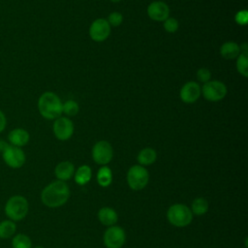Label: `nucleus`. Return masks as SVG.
Instances as JSON below:
<instances>
[{
	"instance_id": "f257e3e1",
	"label": "nucleus",
	"mask_w": 248,
	"mask_h": 248,
	"mask_svg": "<svg viewBox=\"0 0 248 248\" xmlns=\"http://www.w3.org/2000/svg\"><path fill=\"white\" fill-rule=\"evenodd\" d=\"M70 197V189L65 181L55 180L47 184L41 193L42 202L51 208L65 204Z\"/></svg>"
},
{
	"instance_id": "f03ea898",
	"label": "nucleus",
	"mask_w": 248,
	"mask_h": 248,
	"mask_svg": "<svg viewBox=\"0 0 248 248\" xmlns=\"http://www.w3.org/2000/svg\"><path fill=\"white\" fill-rule=\"evenodd\" d=\"M62 105L58 95L51 91L44 92L38 99L39 112L47 120H54L61 116Z\"/></svg>"
},
{
	"instance_id": "7ed1b4c3",
	"label": "nucleus",
	"mask_w": 248,
	"mask_h": 248,
	"mask_svg": "<svg viewBox=\"0 0 248 248\" xmlns=\"http://www.w3.org/2000/svg\"><path fill=\"white\" fill-rule=\"evenodd\" d=\"M29 211V202L27 199L21 195H14L10 197L4 205V212L8 219L17 222L23 220Z\"/></svg>"
},
{
	"instance_id": "20e7f679",
	"label": "nucleus",
	"mask_w": 248,
	"mask_h": 248,
	"mask_svg": "<svg viewBox=\"0 0 248 248\" xmlns=\"http://www.w3.org/2000/svg\"><path fill=\"white\" fill-rule=\"evenodd\" d=\"M168 221L174 227L184 228L193 220L191 209L182 203H175L169 207L167 212Z\"/></svg>"
},
{
	"instance_id": "39448f33",
	"label": "nucleus",
	"mask_w": 248,
	"mask_h": 248,
	"mask_svg": "<svg viewBox=\"0 0 248 248\" xmlns=\"http://www.w3.org/2000/svg\"><path fill=\"white\" fill-rule=\"evenodd\" d=\"M149 180L147 170L140 165L132 166L127 172V183L129 187L135 191L145 188Z\"/></svg>"
},
{
	"instance_id": "423d86ee",
	"label": "nucleus",
	"mask_w": 248,
	"mask_h": 248,
	"mask_svg": "<svg viewBox=\"0 0 248 248\" xmlns=\"http://www.w3.org/2000/svg\"><path fill=\"white\" fill-rule=\"evenodd\" d=\"M1 154L4 163L11 169H19L26 162V155L21 147L8 143Z\"/></svg>"
},
{
	"instance_id": "0eeeda50",
	"label": "nucleus",
	"mask_w": 248,
	"mask_h": 248,
	"mask_svg": "<svg viewBox=\"0 0 248 248\" xmlns=\"http://www.w3.org/2000/svg\"><path fill=\"white\" fill-rule=\"evenodd\" d=\"M201 89L204 99L210 102H218L223 100L228 92L227 86L220 80H209L203 83Z\"/></svg>"
},
{
	"instance_id": "6e6552de",
	"label": "nucleus",
	"mask_w": 248,
	"mask_h": 248,
	"mask_svg": "<svg viewBox=\"0 0 248 248\" xmlns=\"http://www.w3.org/2000/svg\"><path fill=\"white\" fill-rule=\"evenodd\" d=\"M113 157V149L111 144L107 140L97 141L92 148V158L94 162L101 166L108 164Z\"/></svg>"
},
{
	"instance_id": "1a4fd4ad",
	"label": "nucleus",
	"mask_w": 248,
	"mask_h": 248,
	"mask_svg": "<svg viewBox=\"0 0 248 248\" xmlns=\"http://www.w3.org/2000/svg\"><path fill=\"white\" fill-rule=\"evenodd\" d=\"M126 241V233L121 227L110 226L104 233V244L107 248H121Z\"/></svg>"
},
{
	"instance_id": "9d476101",
	"label": "nucleus",
	"mask_w": 248,
	"mask_h": 248,
	"mask_svg": "<svg viewBox=\"0 0 248 248\" xmlns=\"http://www.w3.org/2000/svg\"><path fill=\"white\" fill-rule=\"evenodd\" d=\"M52 131L57 140H67L74 134V124L68 117L59 116L58 118L54 119Z\"/></svg>"
},
{
	"instance_id": "9b49d317",
	"label": "nucleus",
	"mask_w": 248,
	"mask_h": 248,
	"mask_svg": "<svg viewBox=\"0 0 248 248\" xmlns=\"http://www.w3.org/2000/svg\"><path fill=\"white\" fill-rule=\"evenodd\" d=\"M110 35V25L106 18L95 19L89 27V36L94 42H104Z\"/></svg>"
},
{
	"instance_id": "f8f14e48",
	"label": "nucleus",
	"mask_w": 248,
	"mask_h": 248,
	"mask_svg": "<svg viewBox=\"0 0 248 248\" xmlns=\"http://www.w3.org/2000/svg\"><path fill=\"white\" fill-rule=\"evenodd\" d=\"M148 16L158 22H163L170 16V8L163 1H153L147 7Z\"/></svg>"
},
{
	"instance_id": "ddd939ff",
	"label": "nucleus",
	"mask_w": 248,
	"mask_h": 248,
	"mask_svg": "<svg viewBox=\"0 0 248 248\" xmlns=\"http://www.w3.org/2000/svg\"><path fill=\"white\" fill-rule=\"evenodd\" d=\"M201 94L202 89L200 84L195 81H188L181 87L179 97L183 103L193 104L201 97Z\"/></svg>"
},
{
	"instance_id": "4468645a",
	"label": "nucleus",
	"mask_w": 248,
	"mask_h": 248,
	"mask_svg": "<svg viewBox=\"0 0 248 248\" xmlns=\"http://www.w3.org/2000/svg\"><path fill=\"white\" fill-rule=\"evenodd\" d=\"M30 140V135L27 130L23 128H15L11 130L8 134V141L9 144L23 147L25 146Z\"/></svg>"
},
{
	"instance_id": "2eb2a0df",
	"label": "nucleus",
	"mask_w": 248,
	"mask_h": 248,
	"mask_svg": "<svg viewBox=\"0 0 248 248\" xmlns=\"http://www.w3.org/2000/svg\"><path fill=\"white\" fill-rule=\"evenodd\" d=\"M75 173V166L69 161H63L56 165L54 169V174L58 180H69Z\"/></svg>"
},
{
	"instance_id": "dca6fc26",
	"label": "nucleus",
	"mask_w": 248,
	"mask_h": 248,
	"mask_svg": "<svg viewBox=\"0 0 248 248\" xmlns=\"http://www.w3.org/2000/svg\"><path fill=\"white\" fill-rule=\"evenodd\" d=\"M98 219L99 221L107 227L114 226L118 220V215L116 211L108 206H105L99 209L98 211Z\"/></svg>"
},
{
	"instance_id": "f3484780",
	"label": "nucleus",
	"mask_w": 248,
	"mask_h": 248,
	"mask_svg": "<svg viewBox=\"0 0 248 248\" xmlns=\"http://www.w3.org/2000/svg\"><path fill=\"white\" fill-rule=\"evenodd\" d=\"M240 46L232 41L224 43L220 47L221 56L227 60L235 59L240 54Z\"/></svg>"
},
{
	"instance_id": "a211bd4d",
	"label": "nucleus",
	"mask_w": 248,
	"mask_h": 248,
	"mask_svg": "<svg viewBox=\"0 0 248 248\" xmlns=\"http://www.w3.org/2000/svg\"><path fill=\"white\" fill-rule=\"evenodd\" d=\"M156 159L157 153L155 149L151 147H145L141 149L137 156V160L140 166H150L156 161Z\"/></svg>"
},
{
	"instance_id": "6ab92c4d",
	"label": "nucleus",
	"mask_w": 248,
	"mask_h": 248,
	"mask_svg": "<svg viewBox=\"0 0 248 248\" xmlns=\"http://www.w3.org/2000/svg\"><path fill=\"white\" fill-rule=\"evenodd\" d=\"M75 181L78 185H85L87 184L92 177V170L91 168L87 165L80 166L74 173Z\"/></svg>"
},
{
	"instance_id": "aec40b11",
	"label": "nucleus",
	"mask_w": 248,
	"mask_h": 248,
	"mask_svg": "<svg viewBox=\"0 0 248 248\" xmlns=\"http://www.w3.org/2000/svg\"><path fill=\"white\" fill-rule=\"evenodd\" d=\"M16 222L6 219L0 222V238L1 239H9L16 234Z\"/></svg>"
},
{
	"instance_id": "412c9836",
	"label": "nucleus",
	"mask_w": 248,
	"mask_h": 248,
	"mask_svg": "<svg viewBox=\"0 0 248 248\" xmlns=\"http://www.w3.org/2000/svg\"><path fill=\"white\" fill-rule=\"evenodd\" d=\"M97 182L102 187H108L112 182V172L111 170L107 167L103 166L98 170L97 172Z\"/></svg>"
},
{
	"instance_id": "4be33fe9",
	"label": "nucleus",
	"mask_w": 248,
	"mask_h": 248,
	"mask_svg": "<svg viewBox=\"0 0 248 248\" xmlns=\"http://www.w3.org/2000/svg\"><path fill=\"white\" fill-rule=\"evenodd\" d=\"M209 208V203L208 201L202 197L197 198L193 201L192 205H191V211L195 215H203L208 211Z\"/></svg>"
},
{
	"instance_id": "5701e85b",
	"label": "nucleus",
	"mask_w": 248,
	"mask_h": 248,
	"mask_svg": "<svg viewBox=\"0 0 248 248\" xmlns=\"http://www.w3.org/2000/svg\"><path fill=\"white\" fill-rule=\"evenodd\" d=\"M12 248H32V240L27 234L16 233L12 238Z\"/></svg>"
},
{
	"instance_id": "b1692460",
	"label": "nucleus",
	"mask_w": 248,
	"mask_h": 248,
	"mask_svg": "<svg viewBox=\"0 0 248 248\" xmlns=\"http://www.w3.org/2000/svg\"><path fill=\"white\" fill-rule=\"evenodd\" d=\"M236 70L242 77H248V54L246 52H240L236 57Z\"/></svg>"
},
{
	"instance_id": "393cba45",
	"label": "nucleus",
	"mask_w": 248,
	"mask_h": 248,
	"mask_svg": "<svg viewBox=\"0 0 248 248\" xmlns=\"http://www.w3.org/2000/svg\"><path fill=\"white\" fill-rule=\"evenodd\" d=\"M79 110L78 104L74 100H68L62 105V113H65L67 116H75Z\"/></svg>"
},
{
	"instance_id": "a878e982",
	"label": "nucleus",
	"mask_w": 248,
	"mask_h": 248,
	"mask_svg": "<svg viewBox=\"0 0 248 248\" xmlns=\"http://www.w3.org/2000/svg\"><path fill=\"white\" fill-rule=\"evenodd\" d=\"M163 25H164V29L168 32V33H174L178 30V21L171 16H169L166 20L163 21Z\"/></svg>"
},
{
	"instance_id": "bb28decb",
	"label": "nucleus",
	"mask_w": 248,
	"mask_h": 248,
	"mask_svg": "<svg viewBox=\"0 0 248 248\" xmlns=\"http://www.w3.org/2000/svg\"><path fill=\"white\" fill-rule=\"evenodd\" d=\"M108 22L110 26H113V27H117L119 26L122 21H123V16L121 13L119 12H112L108 15Z\"/></svg>"
},
{
	"instance_id": "cd10ccee",
	"label": "nucleus",
	"mask_w": 248,
	"mask_h": 248,
	"mask_svg": "<svg viewBox=\"0 0 248 248\" xmlns=\"http://www.w3.org/2000/svg\"><path fill=\"white\" fill-rule=\"evenodd\" d=\"M197 78L199 81H202L203 83L207 82L211 78V72L206 68H201L197 71Z\"/></svg>"
},
{
	"instance_id": "c85d7f7f",
	"label": "nucleus",
	"mask_w": 248,
	"mask_h": 248,
	"mask_svg": "<svg viewBox=\"0 0 248 248\" xmlns=\"http://www.w3.org/2000/svg\"><path fill=\"white\" fill-rule=\"evenodd\" d=\"M234 20L238 25H246L248 21V12L247 10H240L234 16Z\"/></svg>"
},
{
	"instance_id": "c756f323",
	"label": "nucleus",
	"mask_w": 248,
	"mask_h": 248,
	"mask_svg": "<svg viewBox=\"0 0 248 248\" xmlns=\"http://www.w3.org/2000/svg\"><path fill=\"white\" fill-rule=\"evenodd\" d=\"M7 126V118L5 113L0 109V134L5 130Z\"/></svg>"
},
{
	"instance_id": "7c9ffc66",
	"label": "nucleus",
	"mask_w": 248,
	"mask_h": 248,
	"mask_svg": "<svg viewBox=\"0 0 248 248\" xmlns=\"http://www.w3.org/2000/svg\"><path fill=\"white\" fill-rule=\"evenodd\" d=\"M7 145H8V142H6L5 140H3L0 139V153H2V151L4 150V148H5Z\"/></svg>"
},
{
	"instance_id": "2f4dec72",
	"label": "nucleus",
	"mask_w": 248,
	"mask_h": 248,
	"mask_svg": "<svg viewBox=\"0 0 248 248\" xmlns=\"http://www.w3.org/2000/svg\"><path fill=\"white\" fill-rule=\"evenodd\" d=\"M110 2H112V3H118V2H120L121 0H109Z\"/></svg>"
},
{
	"instance_id": "473e14b6",
	"label": "nucleus",
	"mask_w": 248,
	"mask_h": 248,
	"mask_svg": "<svg viewBox=\"0 0 248 248\" xmlns=\"http://www.w3.org/2000/svg\"><path fill=\"white\" fill-rule=\"evenodd\" d=\"M32 248H45L43 246H36V247H32Z\"/></svg>"
}]
</instances>
